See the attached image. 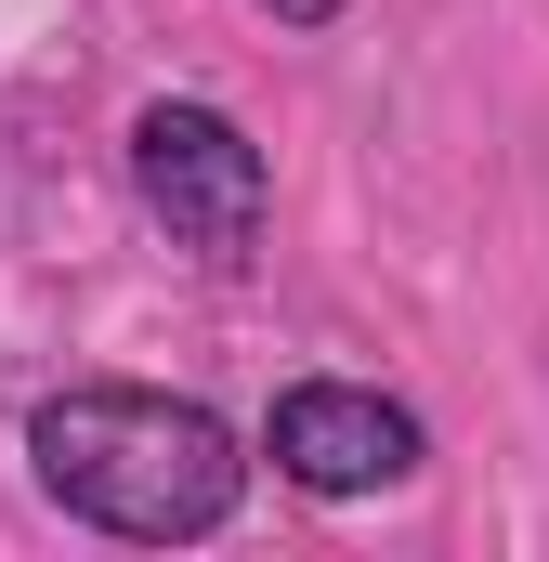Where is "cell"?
Returning <instances> with one entry per match:
<instances>
[{"label":"cell","instance_id":"obj_1","mask_svg":"<svg viewBox=\"0 0 549 562\" xmlns=\"http://www.w3.org/2000/svg\"><path fill=\"white\" fill-rule=\"evenodd\" d=\"M249 471H262L249 431L157 380H66L26 406V484L119 550H210L249 510Z\"/></svg>","mask_w":549,"mask_h":562},{"label":"cell","instance_id":"obj_3","mask_svg":"<svg viewBox=\"0 0 549 562\" xmlns=\"http://www.w3.org/2000/svg\"><path fill=\"white\" fill-rule=\"evenodd\" d=\"M262 458L288 497L354 510V497H393V484L432 471V419L406 393H380V380H288L262 406Z\"/></svg>","mask_w":549,"mask_h":562},{"label":"cell","instance_id":"obj_2","mask_svg":"<svg viewBox=\"0 0 549 562\" xmlns=\"http://www.w3.org/2000/svg\"><path fill=\"white\" fill-rule=\"evenodd\" d=\"M132 196H144V223H157L170 249H197L210 276H236V262L262 249V223H274L262 144H249L236 105H210V92L132 105Z\"/></svg>","mask_w":549,"mask_h":562},{"label":"cell","instance_id":"obj_4","mask_svg":"<svg viewBox=\"0 0 549 562\" xmlns=\"http://www.w3.org/2000/svg\"><path fill=\"white\" fill-rule=\"evenodd\" d=\"M274 26H340V13H354V0H262Z\"/></svg>","mask_w":549,"mask_h":562}]
</instances>
